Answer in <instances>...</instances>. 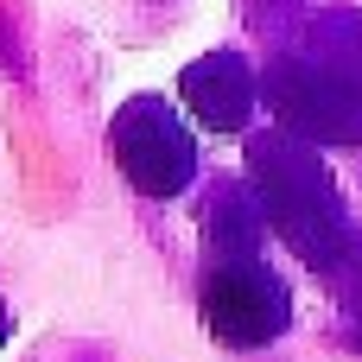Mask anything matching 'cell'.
I'll return each instance as SVG.
<instances>
[{"label": "cell", "mask_w": 362, "mask_h": 362, "mask_svg": "<svg viewBox=\"0 0 362 362\" xmlns=\"http://www.w3.org/2000/svg\"><path fill=\"white\" fill-rule=\"evenodd\" d=\"M325 274L337 280V299H344V305H350V312L362 318V235H356V229H350V242H344V255H337V261H331Z\"/></svg>", "instance_id": "obj_7"}, {"label": "cell", "mask_w": 362, "mask_h": 362, "mask_svg": "<svg viewBox=\"0 0 362 362\" xmlns=\"http://www.w3.org/2000/svg\"><path fill=\"white\" fill-rule=\"evenodd\" d=\"M197 318L223 350H267L293 325V286L261 255H216L197 286Z\"/></svg>", "instance_id": "obj_2"}, {"label": "cell", "mask_w": 362, "mask_h": 362, "mask_svg": "<svg viewBox=\"0 0 362 362\" xmlns=\"http://www.w3.org/2000/svg\"><path fill=\"white\" fill-rule=\"evenodd\" d=\"M178 102L210 134H248V121L261 108V76L242 51H204L178 70Z\"/></svg>", "instance_id": "obj_5"}, {"label": "cell", "mask_w": 362, "mask_h": 362, "mask_svg": "<svg viewBox=\"0 0 362 362\" xmlns=\"http://www.w3.org/2000/svg\"><path fill=\"white\" fill-rule=\"evenodd\" d=\"M108 153L140 197H185L197 178V134L165 95H127L108 121Z\"/></svg>", "instance_id": "obj_3"}, {"label": "cell", "mask_w": 362, "mask_h": 362, "mask_svg": "<svg viewBox=\"0 0 362 362\" xmlns=\"http://www.w3.org/2000/svg\"><path fill=\"white\" fill-rule=\"evenodd\" d=\"M6 337H13V312L0 305V344H6Z\"/></svg>", "instance_id": "obj_8"}, {"label": "cell", "mask_w": 362, "mask_h": 362, "mask_svg": "<svg viewBox=\"0 0 362 362\" xmlns=\"http://www.w3.org/2000/svg\"><path fill=\"white\" fill-rule=\"evenodd\" d=\"M248 185L267 210V229L305 261V267H331L350 242V216H344V197H337V178L331 165L318 159V140L299 134V127H267V134H248Z\"/></svg>", "instance_id": "obj_1"}, {"label": "cell", "mask_w": 362, "mask_h": 362, "mask_svg": "<svg viewBox=\"0 0 362 362\" xmlns=\"http://www.w3.org/2000/svg\"><path fill=\"white\" fill-rule=\"evenodd\" d=\"M204 229H210V261H216V255H261L267 210H261L255 185H248V178H229V185L204 204Z\"/></svg>", "instance_id": "obj_6"}, {"label": "cell", "mask_w": 362, "mask_h": 362, "mask_svg": "<svg viewBox=\"0 0 362 362\" xmlns=\"http://www.w3.org/2000/svg\"><path fill=\"white\" fill-rule=\"evenodd\" d=\"M261 95L274 102V115L312 140H344L362 146V76L350 70H325V64H305V57H286L267 70Z\"/></svg>", "instance_id": "obj_4"}]
</instances>
